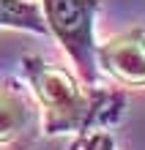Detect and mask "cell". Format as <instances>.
I'll list each match as a JSON object with an SVG mask.
<instances>
[{"label": "cell", "instance_id": "52a82bcc", "mask_svg": "<svg viewBox=\"0 0 145 150\" xmlns=\"http://www.w3.org/2000/svg\"><path fill=\"white\" fill-rule=\"evenodd\" d=\"M69 150H77V139H74V142H71V147H69Z\"/></svg>", "mask_w": 145, "mask_h": 150}, {"label": "cell", "instance_id": "6da1fadb", "mask_svg": "<svg viewBox=\"0 0 145 150\" xmlns=\"http://www.w3.org/2000/svg\"><path fill=\"white\" fill-rule=\"evenodd\" d=\"M19 68L39 107L44 137H82L118 123L126 109L123 90L85 85L74 71L41 55H22Z\"/></svg>", "mask_w": 145, "mask_h": 150}, {"label": "cell", "instance_id": "8992f818", "mask_svg": "<svg viewBox=\"0 0 145 150\" xmlns=\"http://www.w3.org/2000/svg\"><path fill=\"white\" fill-rule=\"evenodd\" d=\"M77 150H118V145H115L112 131L96 128V131H90V134L77 137Z\"/></svg>", "mask_w": 145, "mask_h": 150}, {"label": "cell", "instance_id": "7a4b0ae2", "mask_svg": "<svg viewBox=\"0 0 145 150\" xmlns=\"http://www.w3.org/2000/svg\"><path fill=\"white\" fill-rule=\"evenodd\" d=\"M39 6L49 36L66 52L77 76L85 85H101L96 63V19L101 14V0H39Z\"/></svg>", "mask_w": 145, "mask_h": 150}, {"label": "cell", "instance_id": "277c9868", "mask_svg": "<svg viewBox=\"0 0 145 150\" xmlns=\"http://www.w3.org/2000/svg\"><path fill=\"white\" fill-rule=\"evenodd\" d=\"M96 63L99 71L112 76L121 87H145V28L134 25L99 44Z\"/></svg>", "mask_w": 145, "mask_h": 150}, {"label": "cell", "instance_id": "3957f363", "mask_svg": "<svg viewBox=\"0 0 145 150\" xmlns=\"http://www.w3.org/2000/svg\"><path fill=\"white\" fill-rule=\"evenodd\" d=\"M41 137V117L30 90L16 82H0V147L30 150Z\"/></svg>", "mask_w": 145, "mask_h": 150}, {"label": "cell", "instance_id": "5b68a950", "mask_svg": "<svg viewBox=\"0 0 145 150\" xmlns=\"http://www.w3.org/2000/svg\"><path fill=\"white\" fill-rule=\"evenodd\" d=\"M0 30L49 36L39 0H0Z\"/></svg>", "mask_w": 145, "mask_h": 150}]
</instances>
